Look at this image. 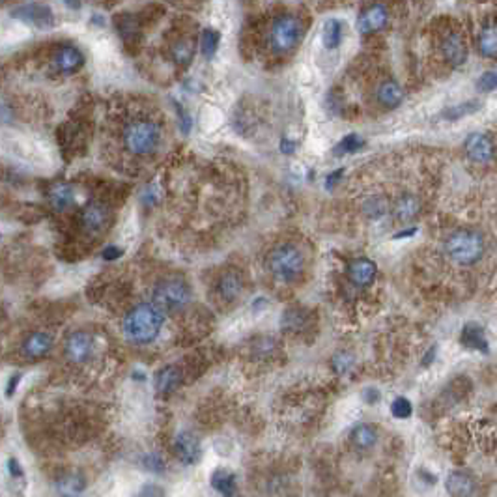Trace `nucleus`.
I'll return each mask as SVG.
<instances>
[{
  "label": "nucleus",
  "mask_w": 497,
  "mask_h": 497,
  "mask_svg": "<svg viewBox=\"0 0 497 497\" xmlns=\"http://www.w3.org/2000/svg\"><path fill=\"white\" fill-rule=\"evenodd\" d=\"M163 129L157 120L148 116H133L122 125V146L133 157H148L159 150Z\"/></svg>",
  "instance_id": "1"
},
{
  "label": "nucleus",
  "mask_w": 497,
  "mask_h": 497,
  "mask_svg": "<svg viewBox=\"0 0 497 497\" xmlns=\"http://www.w3.org/2000/svg\"><path fill=\"white\" fill-rule=\"evenodd\" d=\"M419 209H421V204H419L417 198L413 197V195H410V192H406V195L396 198L393 214H395V219L402 221V223H407V221L417 217Z\"/></svg>",
  "instance_id": "21"
},
{
  "label": "nucleus",
  "mask_w": 497,
  "mask_h": 497,
  "mask_svg": "<svg viewBox=\"0 0 497 497\" xmlns=\"http://www.w3.org/2000/svg\"><path fill=\"white\" fill-rule=\"evenodd\" d=\"M85 64V54L80 53L75 45H60L54 53V66L60 73H75Z\"/></svg>",
  "instance_id": "11"
},
{
  "label": "nucleus",
  "mask_w": 497,
  "mask_h": 497,
  "mask_svg": "<svg viewBox=\"0 0 497 497\" xmlns=\"http://www.w3.org/2000/svg\"><path fill=\"white\" fill-rule=\"evenodd\" d=\"M364 398H367V402L369 404H376L378 402V398H380V393L376 389H367V393H364Z\"/></svg>",
  "instance_id": "46"
},
{
  "label": "nucleus",
  "mask_w": 497,
  "mask_h": 497,
  "mask_svg": "<svg viewBox=\"0 0 497 497\" xmlns=\"http://www.w3.org/2000/svg\"><path fill=\"white\" fill-rule=\"evenodd\" d=\"M171 53L172 59H174V62H176L178 66H188L189 62H191L192 54H195V43L189 38L178 39V42L172 45Z\"/></svg>",
  "instance_id": "29"
},
{
  "label": "nucleus",
  "mask_w": 497,
  "mask_h": 497,
  "mask_svg": "<svg viewBox=\"0 0 497 497\" xmlns=\"http://www.w3.org/2000/svg\"><path fill=\"white\" fill-rule=\"evenodd\" d=\"M86 490V479L80 473H68L56 482L60 497H79Z\"/></svg>",
  "instance_id": "22"
},
{
  "label": "nucleus",
  "mask_w": 497,
  "mask_h": 497,
  "mask_svg": "<svg viewBox=\"0 0 497 497\" xmlns=\"http://www.w3.org/2000/svg\"><path fill=\"white\" fill-rule=\"evenodd\" d=\"M142 464H145V470L152 471V473H163L165 471V462L161 458L159 455L155 453H150L142 458Z\"/></svg>",
  "instance_id": "38"
},
{
  "label": "nucleus",
  "mask_w": 497,
  "mask_h": 497,
  "mask_svg": "<svg viewBox=\"0 0 497 497\" xmlns=\"http://www.w3.org/2000/svg\"><path fill=\"white\" fill-rule=\"evenodd\" d=\"M174 107H176L178 116H180V129H182L183 133H189V131H191V120H189V114L183 111L180 103H174Z\"/></svg>",
  "instance_id": "40"
},
{
  "label": "nucleus",
  "mask_w": 497,
  "mask_h": 497,
  "mask_svg": "<svg viewBox=\"0 0 497 497\" xmlns=\"http://www.w3.org/2000/svg\"><path fill=\"white\" fill-rule=\"evenodd\" d=\"M376 97L385 109H395L404 102V90L396 85L395 80H387V82H381V86L376 92Z\"/></svg>",
  "instance_id": "23"
},
{
  "label": "nucleus",
  "mask_w": 497,
  "mask_h": 497,
  "mask_svg": "<svg viewBox=\"0 0 497 497\" xmlns=\"http://www.w3.org/2000/svg\"><path fill=\"white\" fill-rule=\"evenodd\" d=\"M219 47V32H215L214 28H204L200 36V51L206 59H214Z\"/></svg>",
  "instance_id": "33"
},
{
  "label": "nucleus",
  "mask_w": 497,
  "mask_h": 497,
  "mask_svg": "<svg viewBox=\"0 0 497 497\" xmlns=\"http://www.w3.org/2000/svg\"><path fill=\"white\" fill-rule=\"evenodd\" d=\"M445 252L458 266H473L484 254V238L475 230H456L445 241Z\"/></svg>",
  "instance_id": "3"
},
{
  "label": "nucleus",
  "mask_w": 497,
  "mask_h": 497,
  "mask_svg": "<svg viewBox=\"0 0 497 497\" xmlns=\"http://www.w3.org/2000/svg\"><path fill=\"white\" fill-rule=\"evenodd\" d=\"M391 413L396 419H410L413 413L412 402L407 400L406 396H396L393 404H391Z\"/></svg>",
  "instance_id": "35"
},
{
  "label": "nucleus",
  "mask_w": 497,
  "mask_h": 497,
  "mask_svg": "<svg viewBox=\"0 0 497 497\" xmlns=\"http://www.w3.org/2000/svg\"><path fill=\"white\" fill-rule=\"evenodd\" d=\"M174 455L176 458L185 465L197 464L200 456H202V449L198 439L189 432H180L174 438Z\"/></svg>",
  "instance_id": "9"
},
{
  "label": "nucleus",
  "mask_w": 497,
  "mask_h": 497,
  "mask_svg": "<svg viewBox=\"0 0 497 497\" xmlns=\"http://www.w3.org/2000/svg\"><path fill=\"white\" fill-rule=\"evenodd\" d=\"M387 19H389V13H387V8L381 4H372L370 8L359 16L357 21V28L361 34H372L378 32L381 28L387 25Z\"/></svg>",
  "instance_id": "12"
},
{
  "label": "nucleus",
  "mask_w": 497,
  "mask_h": 497,
  "mask_svg": "<svg viewBox=\"0 0 497 497\" xmlns=\"http://www.w3.org/2000/svg\"><path fill=\"white\" fill-rule=\"evenodd\" d=\"M165 324V312L152 303H140L131 309L123 320V333L135 344H150Z\"/></svg>",
  "instance_id": "2"
},
{
  "label": "nucleus",
  "mask_w": 497,
  "mask_h": 497,
  "mask_svg": "<svg viewBox=\"0 0 497 497\" xmlns=\"http://www.w3.org/2000/svg\"><path fill=\"white\" fill-rule=\"evenodd\" d=\"M140 497H165V490L157 484H146L140 490Z\"/></svg>",
  "instance_id": "41"
},
{
  "label": "nucleus",
  "mask_w": 497,
  "mask_h": 497,
  "mask_svg": "<svg viewBox=\"0 0 497 497\" xmlns=\"http://www.w3.org/2000/svg\"><path fill=\"white\" fill-rule=\"evenodd\" d=\"M266 266H268L269 273L277 281L294 283L303 273L305 260H303V254H301L297 247L290 245V243H283V245H277L269 252Z\"/></svg>",
  "instance_id": "4"
},
{
  "label": "nucleus",
  "mask_w": 497,
  "mask_h": 497,
  "mask_svg": "<svg viewBox=\"0 0 497 497\" xmlns=\"http://www.w3.org/2000/svg\"><path fill=\"white\" fill-rule=\"evenodd\" d=\"M350 441L357 450H370L378 443V430L372 424H357L350 434Z\"/></svg>",
  "instance_id": "19"
},
{
  "label": "nucleus",
  "mask_w": 497,
  "mask_h": 497,
  "mask_svg": "<svg viewBox=\"0 0 497 497\" xmlns=\"http://www.w3.org/2000/svg\"><path fill=\"white\" fill-rule=\"evenodd\" d=\"M363 146H364V140L361 139L357 133H350L346 135L337 146H335L333 154L337 155V157H343V155H348V154H355V152L361 150Z\"/></svg>",
  "instance_id": "32"
},
{
  "label": "nucleus",
  "mask_w": 497,
  "mask_h": 497,
  "mask_svg": "<svg viewBox=\"0 0 497 497\" xmlns=\"http://www.w3.org/2000/svg\"><path fill=\"white\" fill-rule=\"evenodd\" d=\"M283 152L284 154H292L295 150V142H288V140H283Z\"/></svg>",
  "instance_id": "49"
},
{
  "label": "nucleus",
  "mask_w": 497,
  "mask_h": 497,
  "mask_svg": "<svg viewBox=\"0 0 497 497\" xmlns=\"http://www.w3.org/2000/svg\"><path fill=\"white\" fill-rule=\"evenodd\" d=\"M109 223H111V209L107 204L94 202L86 204L82 211H80V226L88 235H99L107 230Z\"/></svg>",
  "instance_id": "7"
},
{
  "label": "nucleus",
  "mask_w": 497,
  "mask_h": 497,
  "mask_svg": "<svg viewBox=\"0 0 497 497\" xmlns=\"http://www.w3.org/2000/svg\"><path fill=\"white\" fill-rule=\"evenodd\" d=\"M343 39V23L338 19H327L321 30V42L326 49H337Z\"/></svg>",
  "instance_id": "28"
},
{
  "label": "nucleus",
  "mask_w": 497,
  "mask_h": 497,
  "mask_svg": "<svg viewBox=\"0 0 497 497\" xmlns=\"http://www.w3.org/2000/svg\"><path fill=\"white\" fill-rule=\"evenodd\" d=\"M364 214L369 219H380L381 215L387 214V204L381 197H370L364 202Z\"/></svg>",
  "instance_id": "34"
},
{
  "label": "nucleus",
  "mask_w": 497,
  "mask_h": 497,
  "mask_svg": "<svg viewBox=\"0 0 497 497\" xmlns=\"http://www.w3.org/2000/svg\"><path fill=\"white\" fill-rule=\"evenodd\" d=\"M465 152L475 163H490L493 159V140L490 135L473 133L465 140Z\"/></svg>",
  "instance_id": "10"
},
{
  "label": "nucleus",
  "mask_w": 497,
  "mask_h": 497,
  "mask_svg": "<svg viewBox=\"0 0 497 497\" xmlns=\"http://www.w3.org/2000/svg\"><path fill=\"white\" fill-rule=\"evenodd\" d=\"M497 86V77H496V71H486V73H482L481 77H479V80H477V88L481 92H493Z\"/></svg>",
  "instance_id": "39"
},
{
  "label": "nucleus",
  "mask_w": 497,
  "mask_h": 497,
  "mask_svg": "<svg viewBox=\"0 0 497 497\" xmlns=\"http://www.w3.org/2000/svg\"><path fill=\"white\" fill-rule=\"evenodd\" d=\"M301 32H303V28H301L300 19L292 13H284V16L277 17L269 28V47L275 54L290 53L300 43Z\"/></svg>",
  "instance_id": "5"
},
{
  "label": "nucleus",
  "mask_w": 497,
  "mask_h": 497,
  "mask_svg": "<svg viewBox=\"0 0 497 497\" xmlns=\"http://www.w3.org/2000/svg\"><path fill=\"white\" fill-rule=\"evenodd\" d=\"M417 232V228H407L404 230V232H398V234H395L396 240H404V238H410V235H413Z\"/></svg>",
  "instance_id": "48"
},
{
  "label": "nucleus",
  "mask_w": 497,
  "mask_h": 497,
  "mask_svg": "<svg viewBox=\"0 0 497 497\" xmlns=\"http://www.w3.org/2000/svg\"><path fill=\"white\" fill-rule=\"evenodd\" d=\"M460 343L464 344L465 348H470V350H477L481 353L488 352V338L484 335V327L481 324H475V321L465 324L462 335H460Z\"/></svg>",
  "instance_id": "16"
},
{
  "label": "nucleus",
  "mask_w": 497,
  "mask_h": 497,
  "mask_svg": "<svg viewBox=\"0 0 497 497\" xmlns=\"http://www.w3.org/2000/svg\"><path fill=\"white\" fill-rule=\"evenodd\" d=\"M53 348V337L47 333H32L30 337L23 343V353L30 359L45 357Z\"/></svg>",
  "instance_id": "17"
},
{
  "label": "nucleus",
  "mask_w": 497,
  "mask_h": 497,
  "mask_svg": "<svg viewBox=\"0 0 497 497\" xmlns=\"http://www.w3.org/2000/svg\"><path fill=\"white\" fill-rule=\"evenodd\" d=\"M479 51L486 59H496L497 54V32L493 27H486L479 34Z\"/></svg>",
  "instance_id": "31"
},
{
  "label": "nucleus",
  "mask_w": 497,
  "mask_h": 497,
  "mask_svg": "<svg viewBox=\"0 0 497 497\" xmlns=\"http://www.w3.org/2000/svg\"><path fill=\"white\" fill-rule=\"evenodd\" d=\"M481 102H477V99H473V102H465V103H458V105H453V107H447L441 113V118H445V120H460V118L464 116H470V114L477 113L479 109H481Z\"/></svg>",
  "instance_id": "30"
},
{
  "label": "nucleus",
  "mask_w": 497,
  "mask_h": 497,
  "mask_svg": "<svg viewBox=\"0 0 497 497\" xmlns=\"http://www.w3.org/2000/svg\"><path fill=\"white\" fill-rule=\"evenodd\" d=\"M217 290H219V295L223 300L234 301L238 300V295H240L241 290H243V281H241V277L235 271H226L221 275Z\"/></svg>",
  "instance_id": "24"
},
{
  "label": "nucleus",
  "mask_w": 497,
  "mask_h": 497,
  "mask_svg": "<svg viewBox=\"0 0 497 497\" xmlns=\"http://www.w3.org/2000/svg\"><path fill=\"white\" fill-rule=\"evenodd\" d=\"M211 488L219 492L223 497H234L235 493V479L232 473L225 470H217L211 473Z\"/></svg>",
  "instance_id": "27"
},
{
  "label": "nucleus",
  "mask_w": 497,
  "mask_h": 497,
  "mask_svg": "<svg viewBox=\"0 0 497 497\" xmlns=\"http://www.w3.org/2000/svg\"><path fill=\"white\" fill-rule=\"evenodd\" d=\"M376 273H378V268L369 258H357L350 266V278L355 286H369L376 278Z\"/></svg>",
  "instance_id": "18"
},
{
  "label": "nucleus",
  "mask_w": 497,
  "mask_h": 497,
  "mask_svg": "<svg viewBox=\"0 0 497 497\" xmlns=\"http://www.w3.org/2000/svg\"><path fill=\"white\" fill-rule=\"evenodd\" d=\"M122 249L120 247H107L105 251H103V258L105 260H116V258L122 257Z\"/></svg>",
  "instance_id": "43"
},
{
  "label": "nucleus",
  "mask_w": 497,
  "mask_h": 497,
  "mask_svg": "<svg viewBox=\"0 0 497 497\" xmlns=\"http://www.w3.org/2000/svg\"><path fill=\"white\" fill-rule=\"evenodd\" d=\"M180 384H182V372L176 367H165L155 376V389L163 393V395L176 391Z\"/></svg>",
  "instance_id": "25"
},
{
  "label": "nucleus",
  "mask_w": 497,
  "mask_h": 497,
  "mask_svg": "<svg viewBox=\"0 0 497 497\" xmlns=\"http://www.w3.org/2000/svg\"><path fill=\"white\" fill-rule=\"evenodd\" d=\"M49 200H51V206H53L56 211H64V209H68L75 202V192H73L71 185L60 183V185H56V188L51 191Z\"/></svg>",
  "instance_id": "26"
},
{
  "label": "nucleus",
  "mask_w": 497,
  "mask_h": 497,
  "mask_svg": "<svg viewBox=\"0 0 497 497\" xmlns=\"http://www.w3.org/2000/svg\"><path fill=\"white\" fill-rule=\"evenodd\" d=\"M8 471H10L11 477H23L21 465H19V462H17L16 458L8 460Z\"/></svg>",
  "instance_id": "44"
},
{
  "label": "nucleus",
  "mask_w": 497,
  "mask_h": 497,
  "mask_svg": "<svg viewBox=\"0 0 497 497\" xmlns=\"http://www.w3.org/2000/svg\"><path fill=\"white\" fill-rule=\"evenodd\" d=\"M353 367V355L348 352H338L335 357H333V369L338 374H346L348 370Z\"/></svg>",
  "instance_id": "36"
},
{
  "label": "nucleus",
  "mask_w": 497,
  "mask_h": 497,
  "mask_svg": "<svg viewBox=\"0 0 497 497\" xmlns=\"http://www.w3.org/2000/svg\"><path fill=\"white\" fill-rule=\"evenodd\" d=\"M19 381H21V374H13L10 378V384H8V389H6V395L11 396L13 393H16V387L19 385Z\"/></svg>",
  "instance_id": "45"
},
{
  "label": "nucleus",
  "mask_w": 497,
  "mask_h": 497,
  "mask_svg": "<svg viewBox=\"0 0 497 497\" xmlns=\"http://www.w3.org/2000/svg\"><path fill=\"white\" fill-rule=\"evenodd\" d=\"M445 490L450 497H471L475 492V479L465 471H450L445 479Z\"/></svg>",
  "instance_id": "15"
},
{
  "label": "nucleus",
  "mask_w": 497,
  "mask_h": 497,
  "mask_svg": "<svg viewBox=\"0 0 497 497\" xmlns=\"http://www.w3.org/2000/svg\"><path fill=\"white\" fill-rule=\"evenodd\" d=\"M189 300H191V292H189L188 284L180 278H166L155 286L152 305L157 307L161 312L180 310L188 305Z\"/></svg>",
  "instance_id": "6"
},
{
  "label": "nucleus",
  "mask_w": 497,
  "mask_h": 497,
  "mask_svg": "<svg viewBox=\"0 0 497 497\" xmlns=\"http://www.w3.org/2000/svg\"><path fill=\"white\" fill-rule=\"evenodd\" d=\"M13 16L19 17L21 21L38 28H49L54 23L51 10H49V8H43V6L39 4L21 6V8H17V10L13 11Z\"/></svg>",
  "instance_id": "14"
},
{
  "label": "nucleus",
  "mask_w": 497,
  "mask_h": 497,
  "mask_svg": "<svg viewBox=\"0 0 497 497\" xmlns=\"http://www.w3.org/2000/svg\"><path fill=\"white\" fill-rule=\"evenodd\" d=\"M118 27H120V34H122L125 42H129V39H133L139 36V25H137V21H135L133 17L125 16Z\"/></svg>",
  "instance_id": "37"
},
{
  "label": "nucleus",
  "mask_w": 497,
  "mask_h": 497,
  "mask_svg": "<svg viewBox=\"0 0 497 497\" xmlns=\"http://www.w3.org/2000/svg\"><path fill=\"white\" fill-rule=\"evenodd\" d=\"M441 53H443L445 60L450 66L458 68V66L464 64L465 60H467V45H465V39L462 38V34H447L443 38V43H441Z\"/></svg>",
  "instance_id": "13"
},
{
  "label": "nucleus",
  "mask_w": 497,
  "mask_h": 497,
  "mask_svg": "<svg viewBox=\"0 0 497 497\" xmlns=\"http://www.w3.org/2000/svg\"><path fill=\"white\" fill-rule=\"evenodd\" d=\"M309 326V314H307L305 309H288L281 318V327H283L284 333H303Z\"/></svg>",
  "instance_id": "20"
},
{
  "label": "nucleus",
  "mask_w": 497,
  "mask_h": 497,
  "mask_svg": "<svg viewBox=\"0 0 497 497\" xmlns=\"http://www.w3.org/2000/svg\"><path fill=\"white\" fill-rule=\"evenodd\" d=\"M66 357L73 363H85L94 352V340L86 331L71 333L66 340Z\"/></svg>",
  "instance_id": "8"
},
{
  "label": "nucleus",
  "mask_w": 497,
  "mask_h": 497,
  "mask_svg": "<svg viewBox=\"0 0 497 497\" xmlns=\"http://www.w3.org/2000/svg\"><path fill=\"white\" fill-rule=\"evenodd\" d=\"M436 352H438V348H436V346L430 348V352H428L427 355H424V361H422V364H424V367H428V364L432 363V361H434V355H436Z\"/></svg>",
  "instance_id": "47"
},
{
  "label": "nucleus",
  "mask_w": 497,
  "mask_h": 497,
  "mask_svg": "<svg viewBox=\"0 0 497 497\" xmlns=\"http://www.w3.org/2000/svg\"><path fill=\"white\" fill-rule=\"evenodd\" d=\"M343 174H344V168H338V171L331 172V174L327 176V180H326L327 191H333V189H335V183H338V180L343 178Z\"/></svg>",
  "instance_id": "42"
}]
</instances>
